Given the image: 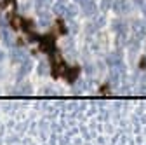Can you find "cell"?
Returning a JSON list of instances; mask_svg holds the SVG:
<instances>
[{"mask_svg":"<svg viewBox=\"0 0 146 145\" xmlns=\"http://www.w3.org/2000/svg\"><path fill=\"white\" fill-rule=\"evenodd\" d=\"M131 32H132V39H144L146 37V23L143 19H134L131 23Z\"/></svg>","mask_w":146,"mask_h":145,"instance_id":"obj_1","label":"cell"},{"mask_svg":"<svg viewBox=\"0 0 146 145\" xmlns=\"http://www.w3.org/2000/svg\"><path fill=\"white\" fill-rule=\"evenodd\" d=\"M11 60L14 63H25L28 60V52L23 49V47H14L12 52H11Z\"/></svg>","mask_w":146,"mask_h":145,"instance_id":"obj_2","label":"cell"},{"mask_svg":"<svg viewBox=\"0 0 146 145\" xmlns=\"http://www.w3.org/2000/svg\"><path fill=\"white\" fill-rule=\"evenodd\" d=\"M113 5H115V11L118 14H125V12L131 11V2H129V0H117Z\"/></svg>","mask_w":146,"mask_h":145,"instance_id":"obj_3","label":"cell"},{"mask_svg":"<svg viewBox=\"0 0 146 145\" xmlns=\"http://www.w3.org/2000/svg\"><path fill=\"white\" fill-rule=\"evenodd\" d=\"M82 9H84V14H85V16H94V14H96V11H98L94 0H87V2L82 5Z\"/></svg>","mask_w":146,"mask_h":145,"instance_id":"obj_4","label":"cell"},{"mask_svg":"<svg viewBox=\"0 0 146 145\" xmlns=\"http://www.w3.org/2000/svg\"><path fill=\"white\" fill-rule=\"evenodd\" d=\"M63 16H64V19H73V17L77 16V4H75V5H73V4H68V5L64 7Z\"/></svg>","mask_w":146,"mask_h":145,"instance_id":"obj_5","label":"cell"},{"mask_svg":"<svg viewBox=\"0 0 146 145\" xmlns=\"http://www.w3.org/2000/svg\"><path fill=\"white\" fill-rule=\"evenodd\" d=\"M106 61H108V65L111 66V68H115V66H120V65H122V58L118 56V54H110V56L106 58Z\"/></svg>","mask_w":146,"mask_h":145,"instance_id":"obj_6","label":"cell"},{"mask_svg":"<svg viewBox=\"0 0 146 145\" xmlns=\"http://www.w3.org/2000/svg\"><path fill=\"white\" fill-rule=\"evenodd\" d=\"M30 70H31V61H30V60H26L25 63H21V68H19V77H25Z\"/></svg>","mask_w":146,"mask_h":145,"instance_id":"obj_7","label":"cell"},{"mask_svg":"<svg viewBox=\"0 0 146 145\" xmlns=\"http://www.w3.org/2000/svg\"><path fill=\"white\" fill-rule=\"evenodd\" d=\"M50 5V0H36V11L42 12L44 9H49Z\"/></svg>","mask_w":146,"mask_h":145,"instance_id":"obj_8","label":"cell"},{"mask_svg":"<svg viewBox=\"0 0 146 145\" xmlns=\"http://www.w3.org/2000/svg\"><path fill=\"white\" fill-rule=\"evenodd\" d=\"M103 25H104V17L103 16H96L94 19H92V26L94 28H101Z\"/></svg>","mask_w":146,"mask_h":145,"instance_id":"obj_9","label":"cell"},{"mask_svg":"<svg viewBox=\"0 0 146 145\" xmlns=\"http://www.w3.org/2000/svg\"><path fill=\"white\" fill-rule=\"evenodd\" d=\"M115 2H113V0H103V2H101V7L106 11V9H110V7H111Z\"/></svg>","mask_w":146,"mask_h":145,"instance_id":"obj_10","label":"cell"},{"mask_svg":"<svg viewBox=\"0 0 146 145\" xmlns=\"http://www.w3.org/2000/svg\"><path fill=\"white\" fill-rule=\"evenodd\" d=\"M19 91H21L23 95H30V93H31V86H30V84H25V86L19 89Z\"/></svg>","mask_w":146,"mask_h":145,"instance_id":"obj_11","label":"cell"},{"mask_svg":"<svg viewBox=\"0 0 146 145\" xmlns=\"http://www.w3.org/2000/svg\"><path fill=\"white\" fill-rule=\"evenodd\" d=\"M4 40H5V42H11V40H12V37H11L9 32H4Z\"/></svg>","mask_w":146,"mask_h":145,"instance_id":"obj_12","label":"cell"},{"mask_svg":"<svg viewBox=\"0 0 146 145\" xmlns=\"http://www.w3.org/2000/svg\"><path fill=\"white\" fill-rule=\"evenodd\" d=\"M45 72V63H40V66H38V74H44Z\"/></svg>","mask_w":146,"mask_h":145,"instance_id":"obj_13","label":"cell"},{"mask_svg":"<svg viewBox=\"0 0 146 145\" xmlns=\"http://www.w3.org/2000/svg\"><path fill=\"white\" fill-rule=\"evenodd\" d=\"M85 2H87V0H75V4H77V5H84Z\"/></svg>","mask_w":146,"mask_h":145,"instance_id":"obj_14","label":"cell"},{"mask_svg":"<svg viewBox=\"0 0 146 145\" xmlns=\"http://www.w3.org/2000/svg\"><path fill=\"white\" fill-rule=\"evenodd\" d=\"M0 61H4V52L0 51Z\"/></svg>","mask_w":146,"mask_h":145,"instance_id":"obj_15","label":"cell"},{"mask_svg":"<svg viewBox=\"0 0 146 145\" xmlns=\"http://www.w3.org/2000/svg\"><path fill=\"white\" fill-rule=\"evenodd\" d=\"M58 2H63V4H64V2H66V0H58Z\"/></svg>","mask_w":146,"mask_h":145,"instance_id":"obj_16","label":"cell"}]
</instances>
